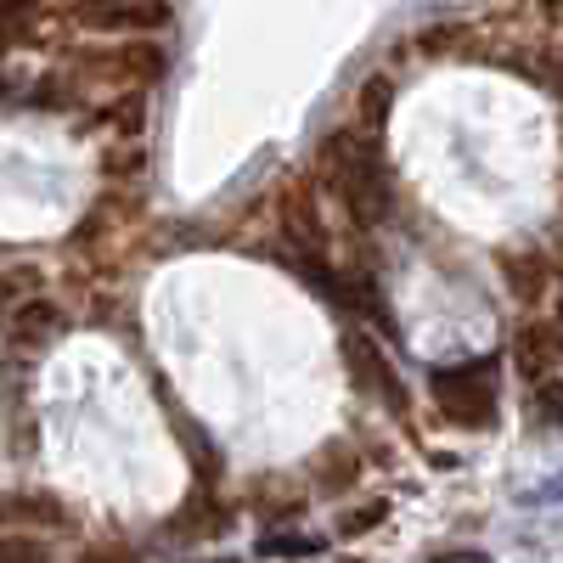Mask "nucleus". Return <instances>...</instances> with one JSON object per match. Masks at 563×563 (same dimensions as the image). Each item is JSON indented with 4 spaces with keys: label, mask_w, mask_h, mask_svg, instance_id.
Segmentation results:
<instances>
[{
    "label": "nucleus",
    "mask_w": 563,
    "mask_h": 563,
    "mask_svg": "<svg viewBox=\"0 0 563 563\" xmlns=\"http://www.w3.org/2000/svg\"><path fill=\"white\" fill-rule=\"evenodd\" d=\"M85 563H141L135 552H124V547H90L85 552Z\"/></svg>",
    "instance_id": "nucleus-17"
},
{
    "label": "nucleus",
    "mask_w": 563,
    "mask_h": 563,
    "mask_svg": "<svg viewBox=\"0 0 563 563\" xmlns=\"http://www.w3.org/2000/svg\"><path fill=\"white\" fill-rule=\"evenodd\" d=\"M434 563H490V558L485 552H440Z\"/></svg>",
    "instance_id": "nucleus-18"
},
{
    "label": "nucleus",
    "mask_w": 563,
    "mask_h": 563,
    "mask_svg": "<svg viewBox=\"0 0 563 563\" xmlns=\"http://www.w3.org/2000/svg\"><path fill=\"white\" fill-rule=\"evenodd\" d=\"M0 563H52V558H45V547L29 541V536H7L0 541Z\"/></svg>",
    "instance_id": "nucleus-11"
},
{
    "label": "nucleus",
    "mask_w": 563,
    "mask_h": 563,
    "mask_svg": "<svg viewBox=\"0 0 563 563\" xmlns=\"http://www.w3.org/2000/svg\"><path fill=\"white\" fill-rule=\"evenodd\" d=\"M321 175L344 198L355 225H378L389 214V175H384V158H378V141L372 135L333 130L321 141Z\"/></svg>",
    "instance_id": "nucleus-1"
},
{
    "label": "nucleus",
    "mask_w": 563,
    "mask_h": 563,
    "mask_svg": "<svg viewBox=\"0 0 563 563\" xmlns=\"http://www.w3.org/2000/svg\"><path fill=\"white\" fill-rule=\"evenodd\" d=\"M276 214H282V231H288L294 254H321L327 231H321V209H316V192L310 180H288L276 192Z\"/></svg>",
    "instance_id": "nucleus-3"
},
{
    "label": "nucleus",
    "mask_w": 563,
    "mask_h": 563,
    "mask_svg": "<svg viewBox=\"0 0 563 563\" xmlns=\"http://www.w3.org/2000/svg\"><path fill=\"white\" fill-rule=\"evenodd\" d=\"M434 400L445 406V417L467 422V429H485L496 422V361H467V366H440L429 378Z\"/></svg>",
    "instance_id": "nucleus-2"
},
{
    "label": "nucleus",
    "mask_w": 563,
    "mask_h": 563,
    "mask_svg": "<svg viewBox=\"0 0 563 563\" xmlns=\"http://www.w3.org/2000/svg\"><path fill=\"white\" fill-rule=\"evenodd\" d=\"M79 7H90V0H79Z\"/></svg>",
    "instance_id": "nucleus-22"
},
{
    "label": "nucleus",
    "mask_w": 563,
    "mask_h": 563,
    "mask_svg": "<svg viewBox=\"0 0 563 563\" xmlns=\"http://www.w3.org/2000/svg\"><path fill=\"white\" fill-rule=\"evenodd\" d=\"M536 406H541V422H558V429H563V384L558 378L552 384L547 378L536 384Z\"/></svg>",
    "instance_id": "nucleus-12"
},
{
    "label": "nucleus",
    "mask_w": 563,
    "mask_h": 563,
    "mask_svg": "<svg viewBox=\"0 0 563 563\" xmlns=\"http://www.w3.org/2000/svg\"><path fill=\"white\" fill-rule=\"evenodd\" d=\"M7 90H12V85H7V79H0V97H7Z\"/></svg>",
    "instance_id": "nucleus-21"
},
{
    "label": "nucleus",
    "mask_w": 563,
    "mask_h": 563,
    "mask_svg": "<svg viewBox=\"0 0 563 563\" xmlns=\"http://www.w3.org/2000/svg\"><path fill=\"white\" fill-rule=\"evenodd\" d=\"M57 327H63V321H57V310L34 299V305H23V310H18L12 333H18V339H45V333H57Z\"/></svg>",
    "instance_id": "nucleus-9"
},
{
    "label": "nucleus",
    "mask_w": 563,
    "mask_h": 563,
    "mask_svg": "<svg viewBox=\"0 0 563 563\" xmlns=\"http://www.w3.org/2000/svg\"><path fill=\"white\" fill-rule=\"evenodd\" d=\"M558 63H563V57H558Z\"/></svg>",
    "instance_id": "nucleus-23"
},
{
    "label": "nucleus",
    "mask_w": 563,
    "mask_h": 563,
    "mask_svg": "<svg viewBox=\"0 0 563 563\" xmlns=\"http://www.w3.org/2000/svg\"><path fill=\"white\" fill-rule=\"evenodd\" d=\"M29 7H34V0H0V45H7V40H12V29L29 18Z\"/></svg>",
    "instance_id": "nucleus-15"
},
{
    "label": "nucleus",
    "mask_w": 563,
    "mask_h": 563,
    "mask_svg": "<svg viewBox=\"0 0 563 563\" xmlns=\"http://www.w3.org/2000/svg\"><path fill=\"white\" fill-rule=\"evenodd\" d=\"M260 552H316V541H299V536H265Z\"/></svg>",
    "instance_id": "nucleus-16"
},
{
    "label": "nucleus",
    "mask_w": 563,
    "mask_h": 563,
    "mask_svg": "<svg viewBox=\"0 0 563 563\" xmlns=\"http://www.w3.org/2000/svg\"><path fill=\"white\" fill-rule=\"evenodd\" d=\"M384 512H389V501H372V507H361V512H350V519L339 525L344 536H361V530H372V525H378L384 519Z\"/></svg>",
    "instance_id": "nucleus-14"
},
{
    "label": "nucleus",
    "mask_w": 563,
    "mask_h": 563,
    "mask_svg": "<svg viewBox=\"0 0 563 563\" xmlns=\"http://www.w3.org/2000/svg\"><path fill=\"white\" fill-rule=\"evenodd\" d=\"M169 422H175V434H180V445H186V462H192V474H198V485L209 490V485H220V474H225V462H220V451H214V440L198 429V422H186V411L180 406H169Z\"/></svg>",
    "instance_id": "nucleus-5"
},
{
    "label": "nucleus",
    "mask_w": 563,
    "mask_h": 563,
    "mask_svg": "<svg viewBox=\"0 0 563 563\" xmlns=\"http://www.w3.org/2000/svg\"><path fill=\"white\" fill-rule=\"evenodd\" d=\"M225 525V512L214 507V496H192L175 519H169V530H192V536H209V530H220Z\"/></svg>",
    "instance_id": "nucleus-7"
},
{
    "label": "nucleus",
    "mask_w": 563,
    "mask_h": 563,
    "mask_svg": "<svg viewBox=\"0 0 563 563\" xmlns=\"http://www.w3.org/2000/svg\"><path fill=\"white\" fill-rule=\"evenodd\" d=\"M344 361H350V378H355L366 395H384L389 411H406V389H400V378L389 372L384 350L372 344L366 333H344Z\"/></svg>",
    "instance_id": "nucleus-4"
},
{
    "label": "nucleus",
    "mask_w": 563,
    "mask_h": 563,
    "mask_svg": "<svg viewBox=\"0 0 563 563\" xmlns=\"http://www.w3.org/2000/svg\"><path fill=\"white\" fill-rule=\"evenodd\" d=\"M558 361V350H552V333L547 327H525L519 333V366L530 372V378H541V372Z\"/></svg>",
    "instance_id": "nucleus-8"
},
{
    "label": "nucleus",
    "mask_w": 563,
    "mask_h": 563,
    "mask_svg": "<svg viewBox=\"0 0 563 563\" xmlns=\"http://www.w3.org/2000/svg\"><path fill=\"white\" fill-rule=\"evenodd\" d=\"M512 288H519L525 299H536V288H541V265H536V260H512Z\"/></svg>",
    "instance_id": "nucleus-13"
},
{
    "label": "nucleus",
    "mask_w": 563,
    "mask_h": 563,
    "mask_svg": "<svg viewBox=\"0 0 563 563\" xmlns=\"http://www.w3.org/2000/svg\"><path fill=\"white\" fill-rule=\"evenodd\" d=\"M355 474H361V456H355V451H350L344 440L321 445V456H316V485H321L327 496L350 490V485H355Z\"/></svg>",
    "instance_id": "nucleus-6"
},
{
    "label": "nucleus",
    "mask_w": 563,
    "mask_h": 563,
    "mask_svg": "<svg viewBox=\"0 0 563 563\" xmlns=\"http://www.w3.org/2000/svg\"><path fill=\"white\" fill-rule=\"evenodd\" d=\"M0 519H12V512H7V501H0Z\"/></svg>",
    "instance_id": "nucleus-20"
},
{
    "label": "nucleus",
    "mask_w": 563,
    "mask_h": 563,
    "mask_svg": "<svg viewBox=\"0 0 563 563\" xmlns=\"http://www.w3.org/2000/svg\"><path fill=\"white\" fill-rule=\"evenodd\" d=\"M389 102H395V90H389V79H366L361 85V119L378 130L384 119H389Z\"/></svg>",
    "instance_id": "nucleus-10"
},
{
    "label": "nucleus",
    "mask_w": 563,
    "mask_h": 563,
    "mask_svg": "<svg viewBox=\"0 0 563 563\" xmlns=\"http://www.w3.org/2000/svg\"><path fill=\"white\" fill-rule=\"evenodd\" d=\"M547 333H552V350H558V355H563V316H558V321H552V327H547Z\"/></svg>",
    "instance_id": "nucleus-19"
}]
</instances>
